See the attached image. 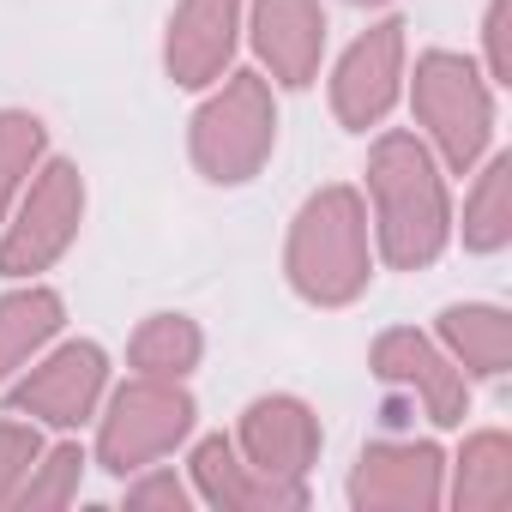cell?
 Listing matches in <instances>:
<instances>
[{
	"label": "cell",
	"instance_id": "cell-1",
	"mask_svg": "<svg viewBox=\"0 0 512 512\" xmlns=\"http://www.w3.org/2000/svg\"><path fill=\"white\" fill-rule=\"evenodd\" d=\"M368 193H374V217H380V241L392 266L416 272L446 247V187L410 133H386L374 145Z\"/></svg>",
	"mask_w": 512,
	"mask_h": 512
},
{
	"label": "cell",
	"instance_id": "cell-2",
	"mask_svg": "<svg viewBox=\"0 0 512 512\" xmlns=\"http://www.w3.org/2000/svg\"><path fill=\"white\" fill-rule=\"evenodd\" d=\"M290 284L308 302H350L368 284V223L350 187H320L290 235Z\"/></svg>",
	"mask_w": 512,
	"mask_h": 512
},
{
	"label": "cell",
	"instance_id": "cell-3",
	"mask_svg": "<svg viewBox=\"0 0 512 512\" xmlns=\"http://www.w3.org/2000/svg\"><path fill=\"white\" fill-rule=\"evenodd\" d=\"M272 133H278V115H272V97L253 73H235L193 121V157L211 181H247L253 169L266 163L272 151Z\"/></svg>",
	"mask_w": 512,
	"mask_h": 512
},
{
	"label": "cell",
	"instance_id": "cell-4",
	"mask_svg": "<svg viewBox=\"0 0 512 512\" xmlns=\"http://www.w3.org/2000/svg\"><path fill=\"white\" fill-rule=\"evenodd\" d=\"M193 428V398L175 392L169 380H133L115 392L109 416H103V464L115 476L127 470H145L151 458H163L181 434Z\"/></svg>",
	"mask_w": 512,
	"mask_h": 512
},
{
	"label": "cell",
	"instance_id": "cell-5",
	"mask_svg": "<svg viewBox=\"0 0 512 512\" xmlns=\"http://www.w3.org/2000/svg\"><path fill=\"white\" fill-rule=\"evenodd\" d=\"M79 217H85V181L73 163H49L31 187H25V205L0 241V272L7 278H25V272H43L55 253H67V241L79 235Z\"/></svg>",
	"mask_w": 512,
	"mask_h": 512
},
{
	"label": "cell",
	"instance_id": "cell-6",
	"mask_svg": "<svg viewBox=\"0 0 512 512\" xmlns=\"http://www.w3.org/2000/svg\"><path fill=\"white\" fill-rule=\"evenodd\" d=\"M416 115L422 127L434 133V145L446 151L452 169H470L476 151L488 145V91L476 85V73L458 61V55H428L416 67Z\"/></svg>",
	"mask_w": 512,
	"mask_h": 512
},
{
	"label": "cell",
	"instance_id": "cell-7",
	"mask_svg": "<svg viewBox=\"0 0 512 512\" xmlns=\"http://www.w3.org/2000/svg\"><path fill=\"white\" fill-rule=\"evenodd\" d=\"M398 67H404V25L386 19V25H374V31L338 61V79H332L338 121L356 127V133H368V127L392 109V97H398Z\"/></svg>",
	"mask_w": 512,
	"mask_h": 512
},
{
	"label": "cell",
	"instance_id": "cell-8",
	"mask_svg": "<svg viewBox=\"0 0 512 512\" xmlns=\"http://www.w3.org/2000/svg\"><path fill=\"white\" fill-rule=\"evenodd\" d=\"M103 380H109V356L97 344H67L43 368H31V380L13 392V410L43 416L55 428H79L91 416V404L103 398Z\"/></svg>",
	"mask_w": 512,
	"mask_h": 512
},
{
	"label": "cell",
	"instance_id": "cell-9",
	"mask_svg": "<svg viewBox=\"0 0 512 512\" xmlns=\"http://www.w3.org/2000/svg\"><path fill=\"white\" fill-rule=\"evenodd\" d=\"M241 452L247 464L272 482H302V470L320 452V422L296 398H260L241 416Z\"/></svg>",
	"mask_w": 512,
	"mask_h": 512
},
{
	"label": "cell",
	"instance_id": "cell-10",
	"mask_svg": "<svg viewBox=\"0 0 512 512\" xmlns=\"http://www.w3.org/2000/svg\"><path fill=\"white\" fill-rule=\"evenodd\" d=\"M374 368H380V380L410 386L434 422H458V416H464V374L446 368V356H440L428 338H416V332H386V338L374 344Z\"/></svg>",
	"mask_w": 512,
	"mask_h": 512
},
{
	"label": "cell",
	"instance_id": "cell-11",
	"mask_svg": "<svg viewBox=\"0 0 512 512\" xmlns=\"http://www.w3.org/2000/svg\"><path fill=\"white\" fill-rule=\"evenodd\" d=\"M253 43H260V55L272 61L284 85H308L320 67V43H326L320 0H260L253 7Z\"/></svg>",
	"mask_w": 512,
	"mask_h": 512
},
{
	"label": "cell",
	"instance_id": "cell-12",
	"mask_svg": "<svg viewBox=\"0 0 512 512\" xmlns=\"http://www.w3.org/2000/svg\"><path fill=\"white\" fill-rule=\"evenodd\" d=\"M235 7L241 0H181L169 19V73L175 85H211L235 49Z\"/></svg>",
	"mask_w": 512,
	"mask_h": 512
},
{
	"label": "cell",
	"instance_id": "cell-13",
	"mask_svg": "<svg viewBox=\"0 0 512 512\" xmlns=\"http://www.w3.org/2000/svg\"><path fill=\"white\" fill-rule=\"evenodd\" d=\"M350 494L362 506H434L440 500V452L434 446H368Z\"/></svg>",
	"mask_w": 512,
	"mask_h": 512
},
{
	"label": "cell",
	"instance_id": "cell-14",
	"mask_svg": "<svg viewBox=\"0 0 512 512\" xmlns=\"http://www.w3.org/2000/svg\"><path fill=\"white\" fill-rule=\"evenodd\" d=\"M193 476H199V494L217 500V506H302V482H272V476H260L223 434L199 440Z\"/></svg>",
	"mask_w": 512,
	"mask_h": 512
},
{
	"label": "cell",
	"instance_id": "cell-15",
	"mask_svg": "<svg viewBox=\"0 0 512 512\" xmlns=\"http://www.w3.org/2000/svg\"><path fill=\"white\" fill-rule=\"evenodd\" d=\"M61 326V296L55 290H19L0 302V380H7L37 344H49Z\"/></svg>",
	"mask_w": 512,
	"mask_h": 512
},
{
	"label": "cell",
	"instance_id": "cell-16",
	"mask_svg": "<svg viewBox=\"0 0 512 512\" xmlns=\"http://www.w3.org/2000/svg\"><path fill=\"white\" fill-rule=\"evenodd\" d=\"M199 362V332L181 314H151L133 338V368L145 380H181Z\"/></svg>",
	"mask_w": 512,
	"mask_h": 512
},
{
	"label": "cell",
	"instance_id": "cell-17",
	"mask_svg": "<svg viewBox=\"0 0 512 512\" xmlns=\"http://www.w3.org/2000/svg\"><path fill=\"white\" fill-rule=\"evenodd\" d=\"M440 326H446V338H452V350L470 362V368H482V374H500L506 368V314L500 308H446L440 314Z\"/></svg>",
	"mask_w": 512,
	"mask_h": 512
},
{
	"label": "cell",
	"instance_id": "cell-18",
	"mask_svg": "<svg viewBox=\"0 0 512 512\" xmlns=\"http://www.w3.org/2000/svg\"><path fill=\"white\" fill-rule=\"evenodd\" d=\"M506 440L482 434L470 440L464 464H458V506H506L512 500V464H506Z\"/></svg>",
	"mask_w": 512,
	"mask_h": 512
},
{
	"label": "cell",
	"instance_id": "cell-19",
	"mask_svg": "<svg viewBox=\"0 0 512 512\" xmlns=\"http://www.w3.org/2000/svg\"><path fill=\"white\" fill-rule=\"evenodd\" d=\"M37 157H43V121L7 109V115H0V217H7V205L25 193Z\"/></svg>",
	"mask_w": 512,
	"mask_h": 512
},
{
	"label": "cell",
	"instance_id": "cell-20",
	"mask_svg": "<svg viewBox=\"0 0 512 512\" xmlns=\"http://www.w3.org/2000/svg\"><path fill=\"white\" fill-rule=\"evenodd\" d=\"M506 181H512V163L494 157L482 187L470 193V211H464V241L470 247H500L512 235V211H506Z\"/></svg>",
	"mask_w": 512,
	"mask_h": 512
},
{
	"label": "cell",
	"instance_id": "cell-21",
	"mask_svg": "<svg viewBox=\"0 0 512 512\" xmlns=\"http://www.w3.org/2000/svg\"><path fill=\"white\" fill-rule=\"evenodd\" d=\"M79 470H85V452H79V446H55V452L43 458V476H25L19 500H25V506H67L73 488H79Z\"/></svg>",
	"mask_w": 512,
	"mask_h": 512
},
{
	"label": "cell",
	"instance_id": "cell-22",
	"mask_svg": "<svg viewBox=\"0 0 512 512\" xmlns=\"http://www.w3.org/2000/svg\"><path fill=\"white\" fill-rule=\"evenodd\" d=\"M43 446H37V428H19V422H0V500H19L25 476L37 470Z\"/></svg>",
	"mask_w": 512,
	"mask_h": 512
},
{
	"label": "cell",
	"instance_id": "cell-23",
	"mask_svg": "<svg viewBox=\"0 0 512 512\" xmlns=\"http://www.w3.org/2000/svg\"><path fill=\"white\" fill-rule=\"evenodd\" d=\"M127 500H133V506H187V488H181L175 476H151V482L127 488Z\"/></svg>",
	"mask_w": 512,
	"mask_h": 512
}]
</instances>
